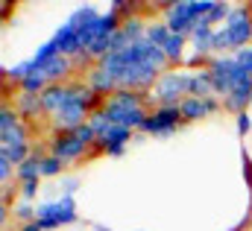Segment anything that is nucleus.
<instances>
[{
	"label": "nucleus",
	"instance_id": "6e6552de",
	"mask_svg": "<svg viewBox=\"0 0 252 231\" xmlns=\"http://www.w3.org/2000/svg\"><path fill=\"white\" fill-rule=\"evenodd\" d=\"M47 152L56 155V158H62L64 164H73V161L85 158L91 152V146L85 141H79L73 132H53L50 141H47Z\"/></svg>",
	"mask_w": 252,
	"mask_h": 231
},
{
	"label": "nucleus",
	"instance_id": "f3484780",
	"mask_svg": "<svg viewBox=\"0 0 252 231\" xmlns=\"http://www.w3.org/2000/svg\"><path fill=\"white\" fill-rule=\"evenodd\" d=\"M188 97H214V79H211V70L202 67V70H188Z\"/></svg>",
	"mask_w": 252,
	"mask_h": 231
},
{
	"label": "nucleus",
	"instance_id": "f704fd0d",
	"mask_svg": "<svg viewBox=\"0 0 252 231\" xmlns=\"http://www.w3.org/2000/svg\"><path fill=\"white\" fill-rule=\"evenodd\" d=\"M94 231H109V229H103V226H94Z\"/></svg>",
	"mask_w": 252,
	"mask_h": 231
},
{
	"label": "nucleus",
	"instance_id": "393cba45",
	"mask_svg": "<svg viewBox=\"0 0 252 231\" xmlns=\"http://www.w3.org/2000/svg\"><path fill=\"white\" fill-rule=\"evenodd\" d=\"M24 120H21V115L12 109V106H3L0 109V132H12V129H18Z\"/></svg>",
	"mask_w": 252,
	"mask_h": 231
},
{
	"label": "nucleus",
	"instance_id": "b1692460",
	"mask_svg": "<svg viewBox=\"0 0 252 231\" xmlns=\"http://www.w3.org/2000/svg\"><path fill=\"white\" fill-rule=\"evenodd\" d=\"M229 12H232V3H214V9L205 15V21H208V24L217 29V27H223V24H226Z\"/></svg>",
	"mask_w": 252,
	"mask_h": 231
},
{
	"label": "nucleus",
	"instance_id": "4be33fe9",
	"mask_svg": "<svg viewBox=\"0 0 252 231\" xmlns=\"http://www.w3.org/2000/svg\"><path fill=\"white\" fill-rule=\"evenodd\" d=\"M47 85H50V82H47L41 73H30V76L18 85V91H27V94H44V91H47Z\"/></svg>",
	"mask_w": 252,
	"mask_h": 231
},
{
	"label": "nucleus",
	"instance_id": "4468645a",
	"mask_svg": "<svg viewBox=\"0 0 252 231\" xmlns=\"http://www.w3.org/2000/svg\"><path fill=\"white\" fill-rule=\"evenodd\" d=\"M53 44L59 47V53L67 58H76L85 47H82V41H79V35H76V29L70 27V24H62L56 32H53Z\"/></svg>",
	"mask_w": 252,
	"mask_h": 231
},
{
	"label": "nucleus",
	"instance_id": "7ed1b4c3",
	"mask_svg": "<svg viewBox=\"0 0 252 231\" xmlns=\"http://www.w3.org/2000/svg\"><path fill=\"white\" fill-rule=\"evenodd\" d=\"M214 9L211 0H176V3H167L161 9V21L170 27V32L176 35H190L193 27Z\"/></svg>",
	"mask_w": 252,
	"mask_h": 231
},
{
	"label": "nucleus",
	"instance_id": "39448f33",
	"mask_svg": "<svg viewBox=\"0 0 252 231\" xmlns=\"http://www.w3.org/2000/svg\"><path fill=\"white\" fill-rule=\"evenodd\" d=\"M188 97V70H164L150 91V103L158 106H179Z\"/></svg>",
	"mask_w": 252,
	"mask_h": 231
},
{
	"label": "nucleus",
	"instance_id": "1a4fd4ad",
	"mask_svg": "<svg viewBox=\"0 0 252 231\" xmlns=\"http://www.w3.org/2000/svg\"><path fill=\"white\" fill-rule=\"evenodd\" d=\"M182 123H185V120H182L179 106H158V109H153V112H150L147 123L141 126V132L156 135V138H167V135H173Z\"/></svg>",
	"mask_w": 252,
	"mask_h": 231
},
{
	"label": "nucleus",
	"instance_id": "5701e85b",
	"mask_svg": "<svg viewBox=\"0 0 252 231\" xmlns=\"http://www.w3.org/2000/svg\"><path fill=\"white\" fill-rule=\"evenodd\" d=\"M15 144H30L27 123H21V126L12 129V132H0V146H15Z\"/></svg>",
	"mask_w": 252,
	"mask_h": 231
},
{
	"label": "nucleus",
	"instance_id": "473e14b6",
	"mask_svg": "<svg viewBox=\"0 0 252 231\" xmlns=\"http://www.w3.org/2000/svg\"><path fill=\"white\" fill-rule=\"evenodd\" d=\"M18 231H44V226L35 220V223H27V226H18Z\"/></svg>",
	"mask_w": 252,
	"mask_h": 231
},
{
	"label": "nucleus",
	"instance_id": "423d86ee",
	"mask_svg": "<svg viewBox=\"0 0 252 231\" xmlns=\"http://www.w3.org/2000/svg\"><path fill=\"white\" fill-rule=\"evenodd\" d=\"M35 220L44 226V231L62 229V226H73V223L79 220L76 199H73V196H59V199L41 202V205H38V214H35Z\"/></svg>",
	"mask_w": 252,
	"mask_h": 231
},
{
	"label": "nucleus",
	"instance_id": "20e7f679",
	"mask_svg": "<svg viewBox=\"0 0 252 231\" xmlns=\"http://www.w3.org/2000/svg\"><path fill=\"white\" fill-rule=\"evenodd\" d=\"M208 70H211V79H214V97L223 103L229 94H232V88L235 85H241L244 79H252L250 73L238 64V58L232 56H214L208 61Z\"/></svg>",
	"mask_w": 252,
	"mask_h": 231
},
{
	"label": "nucleus",
	"instance_id": "2eb2a0df",
	"mask_svg": "<svg viewBox=\"0 0 252 231\" xmlns=\"http://www.w3.org/2000/svg\"><path fill=\"white\" fill-rule=\"evenodd\" d=\"M67 97H70V82H59V85H47V91L41 94V103H44V115L53 117L62 112V106L67 103Z\"/></svg>",
	"mask_w": 252,
	"mask_h": 231
},
{
	"label": "nucleus",
	"instance_id": "f257e3e1",
	"mask_svg": "<svg viewBox=\"0 0 252 231\" xmlns=\"http://www.w3.org/2000/svg\"><path fill=\"white\" fill-rule=\"evenodd\" d=\"M97 64L118 82V88L144 91V94H150L153 85L158 82V76H161L164 70H170L164 50L156 47V44H150L147 38L129 44V47L121 50V53L103 56Z\"/></svg>",
	"mask_w": 252,
	"mask_h": 231
},
{
	"label": "nucleus",
	"instance_id": "cd10ccee",
	"mask_svg": "<svg viewBox=\"0 0 252 231\" xmlns=\"http://www.w3.org/2000/svg\"><path fill=\"white\" fill-rule=\"evenodd\" d=\"M232 56L238 58V64H241V67L252 76V44H250V47H244V50H238V53H232Z\"/></svg>",
	"mask_w": 252,
	"mask_h": 231
},
{
	"label": "nucleus",
	"instance_id": "6ab92c4d",
	"mask_svg": "<svg viewBox=\"0 0 252 231\" xmlns=\"http://www.w3.org/2000/svg\"><path fill=\"white\" fill-rule=\"evenodd\" d=\"M170 35H173V32H170V27H167L164 21H150V24H147V41H150V44H156V47L164 50V44L170 41Z\"/></svg>",
	"mask_w": 252,
	"mask_h": 231
},
{
	"label": "nucleus",
	"instance_id": "9b49d317",
	"mask_svg": "<svg viewBox=\"0 0 252 231\" xmlns=\"http://www.w3.org/2000/svg\"><path fill=\"white\" fill-rule=\"evenodd\" d=\"M220 100L217 97H205V100H199V97H185L182 103H179V112H182V120L185 123H196V120H205V117H211L214 112H220Z\"/></svg>",
	"mask_w": 252,
	"mask_h": 231
},
{
	"label": "nucleus",
	"instance_id": "a878e982",
	"mask_svg": "<svg viewBox=\"0 0 252 231\" xmlns=\"http://www.w3.org/2000/svg\"><path fill=\"white\" fill-rule=\"evenodd\" d=\"M88 126H91V129L97 132V138H100L103 132H109V129H112V123H109V117H106V112H103V106H100V109H97L94 115L88 117Z\"/></svg>",
	"mask_w": 252,
	"mask_h": 231
},
{
	"label": "nucleus",
	"instance_id": "f03ea898",
	"mask_svg": "<svg viewBox=\"0 0 252 231\" xmlns=\"http://www.w3.org/2000/svg\"><path fill=\"white\" fill-rule=\"evenodd\" d=\"M147 103H150V94L144 91H129V88H118L106 103H103V112L109 117L112 126H124V129H141L147 123Z\"/></svg>",
	"mask_w": 252,
	"mask_h": 231
},
{
	"label": "nucleus",
	"instance_id": "bb28decb",
	"mask_svg": "<svg viewBox=\"0 0 252 231\" xmlns=\"http://www.w3.org/2000/svg\"><path fill=\"white\" fill-rule=\"evenodd\" d=\"M18 190H21V199H24V202H32V199H35V193L41 190V181H27V184H18Z\"/></svg>",
	"mask_w": 252,
	"mask_h": 231
},
{
	"label": "nucleus",
	"instance_id": "412c9836",
	"mask_svg": "<svg viewBox=\"0 0 252 231\" xmlns=\"http://www.w3.org/2000/svg\"><path fill=\"white\" fill-rule=\"evenodd\" d=\"M35 214H38V205H32V202H18L15 208H12V217L21 223V226H27V223H35Z\"/></svg>",
	"mask_w": 252,
	"mask_h": 231
},
{
	"label": "nucleus",
	"instance_id": "c85d7f7f",
	"mask_svg": "<svg viewBox=\"0 0 252 231\" xmlns=\"http://www.w3.org/2000/svg\"><path fill=\"white\" fill-rule=\"evenodd\" d=\"M59 187H62V196H73V193L79 190V178H73V175H62V178H59Z\"/></svg>",
	"mask_w": 252,
	"mask_h": 231
},
{
	"label": "nucleus",
	"instance_id": "0eeeda50",
	"mask_svg": "<svg viewBox=\"0 0 252 231\" xmlns=\"http://www.w3.org/2000/svg\"><path fill=\"white\" fill-rule=\"evenodd\" d=\"M226 32H229V44H232V53L244 50L252 44V3H241V6H232L229 18H226Z\"/></svg>",
	"mask_w": 252,
	"mask_h": 231
},
{
	"label": "nucleus",
	"instance_id": "a211bd4d",
	"mask_svg": "<svg viewBox=\"0 0 252 231\" xmlns=\"http://www.w3.org/2000/svg\"><path fill=\"white\" fill-rule=\"evenodd\" d=\"M188 47H190V35H170V41L164 44V56H167V64H185L188 58Z\"/></svg>",
	"mask_w": 252,
	"mask_h": 231
},
{
	"label": "nucleus",
	"instance_id": "72a5a7b5",
	"mask_svg": "<svg viewBox=\"0 0 252 231\" xmlns=\"http://www.w3.org/2000/svg\"><path fill=\"white\" fill-rule=\"evenodd\" d=\"M0 226L6 231V226H9V208H0Z\"/></svg>",
	"mask_w": 252,
	"mask_h": 231
},
{
	"label": "nucleus",
	"instance_id": "2f4dec72",
	"mask_svg": "<svg viewBox=\"0 0 252 231\" xmlns=\"http://www.w3.org/2000/svg\"><path fill=\"white\" fill-rule=\"evenodd\" d=\"M12 196H15V184H12V187H0V199H3L0 208H9V205H12Z\"/></svg>",
	"mask_w": 252,
	"mask_h": 231
},
{
	"label": "nucleus",
	"instance_id": "9d476101",
	"mask_svg": "<svg viewBox=\"0 0 252 231\" xmlns=\"http://www.w3.org/2000/svg\"><path fill=\"white\" fill-rule=\"evenodd\" d=\"M132 129H124V126H112L109 132H103L100 138H97V144H94V149L91 152H106V155H112V158H118V155H124L126 146H129V141H132Z\"/></svg>",
	"mask_w": 252,
	"mask_h": 231
},
{
	"label": "nucleus",
	"instance_id": "7c9ffc66",
	"mask_svg": "<svg viewBox=\"0 0 252 231\" xmlns=\"http://www.w3.org/2000/svg\"><path fill=\"white\" fill-rule=\"evenodd\" d=\"M235 126H238V135H247V132L252 129L250 115H247V112H244V115H238V117H235Z\"/></svg>",
	"mask_w": 252,
	"mask_h": 231
},
{
	"label": "nucleus",
	"instance_id": "ddd939ff",
	"mask_svg": "<svg viewBox=\"0 0 252 231\" xmlns=\"http://www.w3.org/2000/svg\"><path fill=\"white\" fill-rule=\"evenodd\" d=\"M85 85H88V88H91L100 100H109V97L118 91V82H115V79H112V76H109L100 64H94V67L85 73Z\"/></svg>",
	"mask_w": 252,
	"mask_h": 231
},
{
	"label": "nucleus",
	"instance_id": "c756f323",
	"mask_svg": "<svg viewBox=\"0 0 252 231\" xmlns=\"http://www.w3.org/2000/svg\"><path fill=\"white\" fill-rule=\"evenodd\" d=\"M12 175H15V167H12L9 161H3V158H0V187H9Z\"/></svg>",
	"mask_w": 252,
	"mask_h": 231
},
{
	"label": "nucleus",
	"instance_id": "f8f14e48",
	"mask_svg": "<svg viewBox=\"0 0 252 231\" xmlns=\"http://www.w3.org/2000/svg\"><path fill=\"white\" fill-rule=\"evenodd\" d=\"M12 109L21 115V120H38L44 117V103H41V94H27V91H18L12 97Z\"/></svg>",
	"mask_w": 252,
	"mask_h": 231
},
{
	"label": "nucleus",
	"instance_id": "dca6fc26",
	"mask_svg": "<svg viewBox=\"0 0 252 231\" xmlns=\"http://www.w3.org/2000/svg\"><path fill=\"white\" fill-rule=\"evenodd\" d=\"M250 103H252V79H244V82H241V85H235V88H232V94L223 100V109L238 117V115H244V112L250 109Z\"/></svg>",
	"mask_w": 252,
	"mask_h": 231
},
{
	"label": "nucleus",
	"instance_id": "aec40b11",
	"mask_svg": "<svg viewBox=\"0 0 252 231\" xmlns=\"http://www.w3.org/2000/svg\"><path fill=\"white\" fill-rule=\"evenodd\" d=\"M64 167H67V164H64L62 158H56V155L47 152V155L41 158V178H62Z\"/></svg>",
	"mask_w": 252,
	"mask_h": 231
}]
</instances>
